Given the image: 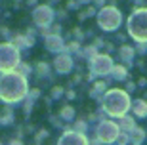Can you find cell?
<instances>
[{"label": "cell", "instance_id": "cell-1", "mask_svg": "<svg viewBox=\"0 0 147 145\" xmlns=\"http://www.w3.org/2000/svg\"><path fill=\"white\" fill-rule=\"evenodd\" d=\"M128 31L138 40H147V10H136L128 21Z\"/></svg>", "mask_w": 147, "mask_h": 145}, {"label": "cell", "instance_id": "cell-2", "mask_svg": "<svg viewBox=\"0 0 147 145\" xmlns=\"http://www.w3.org/2000/svg\"><path fill=\"white\" fill-rule=\"evenodd\" d=\"M128 107V97L124 92H111L107 99V109L111 115H122L124 109Z\"/></svg>", "mask_w": 147, "mask_h": 145}, {"label": "cell", "instance_id": "cell-3", "mask_svg": "<svg viewBox=\"0 0 147 145\" xmlns=\"http://www.w3.org/2000/svg\"><path fill=\"white\" fill-rule=\"evenodd\" d=\"M105 29H115L120 23V13L115 8H105L103 10V21H99Z\"/></svg>", "mask_w": 147, "mask_h": 145}]
</instances>
